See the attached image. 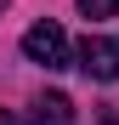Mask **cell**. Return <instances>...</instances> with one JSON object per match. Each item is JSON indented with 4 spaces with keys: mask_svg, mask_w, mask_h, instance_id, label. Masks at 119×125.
I'll return each mask as SVG.
<instances>
[{
    "mask_svg": "<svg viewBox=\"0 0 119 125\" xmlns=\"http://www.w3.org/2000/svg\"><path fill=\"white\" fill-rule=\"evenodd\" d=\"M23 57L28 62H40V68H68V34H63V23H34L28 34H23Z\"/></svg>",
    "mask_w": 119,
    "mask_h": 125,
    "instance_id": "7a4b0ae2",
    "label": "cell"
},
{
    "mask_svg": "<svg viewBox=\"0 0 119 125\" xmlns=\"http://www.w3.org/2000/svg\"><path fill=\"white\" fill-rule=\"evenodd\" d=\"M85 17H119V0H79Z\"/></svg>",
    "mask_w": 119,
    "mask_h": 125,
    "instance_id": "277c9868",
    "label": "cell"
},
{
    "mask_svg": "<svg viewBox=\"0 0 119 125\" xmlns=\"http://www.w3.org/2000/svg\"><path fill=\"white\" fill-rule=\"evenodd\" d=\"M0 125H23V119H17V114H6V108H0Z\"/></svg>",
    "mask_w": 119,
    "mask_h": 125,
    "instance_id": "5b68a950",
    "label": "cell"
},
{
    "mask_svg": "<svg viewBox=\"0 0 119 125\" xmlns=\"http://www.w3.org/2000/svg\"><path fill=\"white\" fill-rule=\"evenodd\" d=\"M34 125H74V102L63 91H46V97L34 102Z\"/></svg>",
    "mask_w": 119,
    "mask_h": 125,
    "instance_id": "3957f363",
    "label": "cell"
},
{
    "mask_svg": "<svg viewBox=\"0 0 119 125\" xmlns=\"http://www.w3.org/2000/svg\"><path fill=\"white\" fill-rule=\"evenodd\" d=\"M68 57H74V68L91 74V80H119V34H85Z\"/></svg>",
    "mask_w": 119,
    "mask_h": 125,
    "instance_id": "6da1fadb",
    "label": "cell"
}]
</instances>
